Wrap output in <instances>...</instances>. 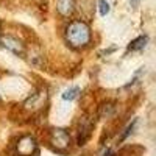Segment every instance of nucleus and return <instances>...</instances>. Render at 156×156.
<instances>
[{
    "label": "nucleus",
    "instance_id": "nucleus-3",
    "mask_svg": "<svg viewBox=\"0 0 156 156\" xmlns=\"http://www.w3.org/2000/svg\"><path fill=\"white\" fill-rule=\"evenodd\" d=\"M37 142L33 136H22L16 144V156H37Z\"/></svg>",
    "mask_w": 156,
    "mask_h": 156
},
{
    "label": "nucleus",
    "instance_id": "nucleus-9",
    "mask_svg": "<svg viewBox=\"0 0 156 156\" xmlns=\"http://www.w3.org/2000/svg\"><path fill=\"white\" fill-rule=\"evenodd\" d=\"M78 94H80V87L78 86H72V87H69V89H66L62 92V98L64 100H75L76 97H78Z\"/></svg>",
    "mask_w": 156,
    "mask_h": 156
},
{
    "label": "nucleus",
    "instance_id": "nucleus-8",
    "mask_svg": "<svg viewBox=\"0 0 156 156\" xmlns=\"http://www.w3.org/2000/svg\"><path fill=\"white\" fill-rule=\"evenodd\" d=\"M148 42V37L147 36H139L137 39H134V41L128 45V50H131V51H136V50H142Z\"/></svg>",
    "mask_w": 156,
    "mask_h": 156
},
{
    "label": "nucleus",
    "instance_id": "nucleus-7",
    "mask_svg": "<svg viewBox=\"0 0 156 156\" xmlns=\"http://www.w3.org/2000/svg\"><path fill=\"white\" fill-rule=\"evenodd\" d=\"M115 111V106L114 103H103V105L100 106V111H98V115L101 117V119H108V117H111Z\"/></svg>",
    "mask_w": 156,
    "mask_h": 156
},
{
    "label": "nucleus",
    "instance_id": "nucleus-10",
    "mask_svg": "<svg viewBox=\"0 0 156 156\" xmlns=\"http://www.w3.org/2000/svg\"><path fill=\"white\" fill-rule=\"evenodd\" d=\"M39 98H41V94H33L27 101L23 103V106H25V108H31V109L39 108Z\"/></svg>",
    "mask_w": 156,
    "mask_h": 156
},
{
    "label": "nucleus",
    "instance_id": "nucleus-4",
    "mask_svg": "<svg viewBox=\"0 0 156 156\" xmlns=\"http://www.w3.org/2000/svg\"><path fill=\"white\" fill-rule=\"evenodd\" d=\"M0 45H2L3 48L12 51V53H16L19 56H22L25 53V47L23 44L19 41V39L12 37V36H0Z\"/></svg>",
    "mask_w": 156,
    "mask_h": 156
},
{
    "label": "nucleus",
    "instance_id": "nucleus-13",
    "mask_svg": "<svg viewBox=\"0 0 156 156\" xmlns=\"http://www.w3.org/2000/svg\"><path fill=\"white\" fill-rule=\"evenodd\" d=\"M139 3V0H131V6H137Z\"/></svg>",
    "mask_w": 156,
    "mask_h": 156
},
{
    "label": "nucleus",
    "instance_id": "nucleus-6",
    "mask_svg": "<svg viewBox=\"0 0 156 156\" xmlns=\"http://www.w3.org/2000/svg\"><path fill=\"white\" fill-rule=\"evenodd\" d=\"M56 9L61 16L69 17L75 9V0H58L56 2Z\"/></svg>",
    "mask_w": 156,
    "mask_h": 156
},
{
    "label": "nucleus",
    "instance_id": "nucleus-14",
    "mask_svg": "<svg viewBox=\"0 0 156 156\" xmlns=\"http://www.w3.org/2000/svg\"><path fill=\"white\" fill-rule=\"evenodd\" d=\"M0 36H2V31H0Z\"/></svg>",
    "mask_w": 156,
    "mask_h": 156
},
{
    "label": "nucleus",
    "instance_id": "nucleus-2",
    "mask_svg": "<svg viewBox=\"0 0 156 156\" xmlns=\"http://www.w3.org/2000/svg\"><path fill=\"white\" fill-rule=\"evenodd\" d=\"M50 145L58 153H67L70 150V136L66 129L53 128L50 131Z\"/></svg>",
    "mask_w": 156,
    "mask_h": 156
},
{
    "label": "nucleus",
    "instance_id": "nucleus-11",
    "mask_svg": "<svg viewBox=\"0 0 156 156\" xmlns=\"http://www.w3.org/2000/svg\"><path fill=\"white\" fill-rule=\"evenodd\" d=\"M98 11H100L101 16H106L109 12V3L106 0H98Z\"/></svg>",
    "mask_w": 156,
    "mask_h": 156
},
{
    "label": "nucleus",
    "instance_id": "nucleus-1",
    "mask_svg": "<svg viewBox=\"0 0 156 156\" xmlns=\"http://www.w3.org/2000/svg\"><path fill=\"white\" fill-rule=\"evenodd\" d=\"M66 39L67 42L75 48H83L90 42V28L83 20L70 22L66 28Z\"/></svg>",
    "mask_w": 156,
    "mask_h": 156
},
{
    "label": "nucleus",
    "instance_id": "nucleus-12",
    "mask_svg": "<svg viewBox=\"0 0 156 156\" xmlns=\"http://www.w3.org/2000/svg\"><path fill=\"white\" fill-rule=\"evenodd\" d=\"M134 125H136V120H134V122H133L131 125H128V126H126V129H125V133H123V134H122V137H120L122 140H123V139H125V137H126V136H128L129 133L133 131V128H134Z\"/></svg>",
    "mask_w": 156,
    "mask_h": 156
},
{
    "label": "nucleus",
    "instance_id": "nucleus-5",
    "mask_svg": "<svg viewBox=\"0 0 156 156\" xmlns=\"http://www.w3.org/2000/svg\"><path fill=\"white\" fill-rule=\"evenodd\" d=\"M94 129V123L87 117H83L80 122V129H78V145H84L86 140L90 137V131Z\"/></svg>",
    "mask_w": 156,
    "mask_h": 156
}]
</instances>
